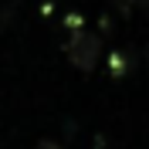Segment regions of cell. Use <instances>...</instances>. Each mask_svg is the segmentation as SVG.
Here are the masks:
<instances>
[{
  "label": "cell",
  "instance_id": "3957f363",
  "mask_svg": "<svg viewBox=\"0 0 149 149\" xmlns=\"http://www.w3.org/2000/svg\"><path fill=\"white\" fill-rule=\"evenodd\" d=\"M37 149H61V146H58V142H41Z\"/></svg>",
  "mask_w": 149,
  "mask_h": 149
},
{
  "label": "cell",
  "instance_id": "6da1fadb",
  "mask_svg": "<svg viewBox=\"0 0 149 149\" xmlns=\"http://www.w3.org/2000/svg\"><path fill=\"white\" fill-rule=\"evenodd\" d=\"M98 54H102V41L88 31H78V34L68 41V58H71L74 68H81V71H92L98 65Z\"/></svg>",
  "mask_w": 149,
  "mask_h": 149
},
{
  "label": "cell",
  "instance_id": "7a4b0ae2",
  "mask_svg": "<svg viewBox=\"0 0 149 149\" xmlns=\"http://www.w3.org/2000/svg\"><path fill=\"white\" fill-rule=\"evenodd\" d=\"M125 3H129V7H139V10H146V14H149V0H125Z\"/></svg>",
  "mask_w": 149,
  "mask_h": 149
}]
</instances>
